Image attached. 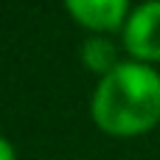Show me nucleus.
Segmentation results:
<instances>
[{
	"label": "nucleus",
	"mask_w": 160,
	"mask_h": 160,
	"mask_svg": "<svg viewBox=\"0 0 160 160\" xmlns=\"http://www.w3.org/2000/svg\"><path fill=\"white\" fill-rule=\"evenodd\" d=\"M62 6L70 14V20L90 34L121 31L132 11L129 0H62Z\"/></svg>",
	"instance_id": "obj_3"
},
{
	"label": "nucleus",
	"mask_w": 160,
	"mask_h": 160,
	"mask_svg": "<svg viewBox=\"0 0 160 160\" xmlns=\"http://www.w3.org/2000/svg\"><path fill=\"white\" fill-rule=\"evenodd\" d=\"M0 160H17V149H14V143H11L8 138H3V135H0Z\"/></svg>",
	"instance_id": "obj_5"
},
{
	"label": "nucleus",
	"mask_w": 160,
	"mask_h": 160,
	"mask_svg": "<svg viewBox=\"0 0 160 160\" xmlns=\"http://www.w3.org/2000/svg\"><path fill=\"white\" fill-rule=\"evenodd\" d=\"M121 42L129 59L158 65L160 62V0H143L132 6L124 28Z\"/></svg>",
	"instance_id": "obj_2"
},
{
	"label": "nucleus",
	"mask_w": 160,
	"mask_h": 160,
	"mask_svg": "<svg viewBox=\"0 0 160 160\" xmlns=\"http://www.w3.org/2000/svg\"><path fill=\"white\" fill-rule=\"evenodd\" d=\"M93 124L110 138H138L160 124V70L127 59L98 76L90 98Z\"/></svg>",
	"instance_id": "obj_1"
},
{
	"label": "nucleus",
	"mask_w": 160,
	"mask_h": 160,
	"mask_svg": "<svg viewBox=\"0 0 160 160\" xmlns=\"http://www.w3.org/2000/svg\"><path fill=\"white\" fill-rule=\"evenodd\" d=\"M82 62L87 70L104 76L107 70H112L118 65L115 59V45L107 39V34H93L84 45H82Z\"/></svg>",
	"instance_id": "obj_4"
}]
</instances>
